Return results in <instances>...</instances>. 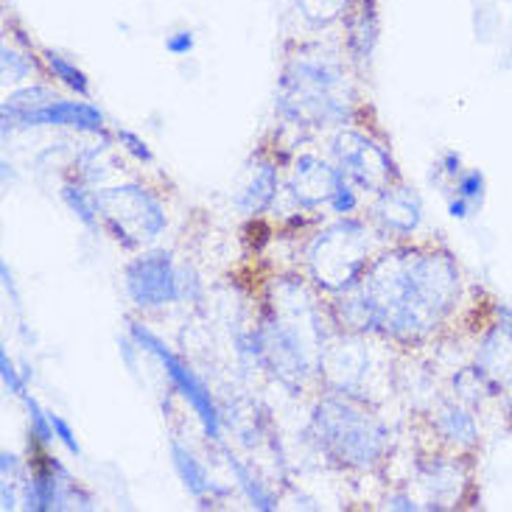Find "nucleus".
Wrapping results in <instances>:
<instances>
[{"instance_id":"f257e3e1","label":"nucleus","mask_w":512,"mask_h":512,"mask_svg":"<svg viewBox=\"0 0 512 512\" xmlns=\"http://www.w3.org/2000/svg\"><path fill=\"white\" fill-rule=\"evenodd\" d=\"M459 291V272L440 252H392L370 266L364 291L375 331L415 342L429 336L451 311Z\"/></svg>"},{"instance_id":"f03ea898","label":"nucleus","mask_w":512,"mask_h":512,"mask_svg":"<svg viewBox=\"0 0 512 512\" xmlns=\"http://www.w3.org/2000/svg\"><path fill=\"white\" fill-rule=\"evenodd\" d=\"M277 107L291 121L322 126L350 118L345 76L325 56H297L280 79Z\"/></svg>"},{"instance_id":"7ed1b4c3","label":"nucleus","mask_w":512,"mask_h":512,"mask_svg":"<svg viewBox=\"0 0 512 512\" xmlns=\"http://www.w3.org/2000/svg\"><path fill=\"white\" fill-rule=\"evenodd\" d=\"M314 434L328 457L350 468H373L387 445V429L370 412L336 398L314 409Z\"/></svg>"},{"instance_id":"20e7f679","label":"nucleus","mask_w":512,"mask_h":512,"mask_svg":"<svg viewBox=\"0 0 512 512\" xmlns=\"http://www.w3.org/2000/svg\"><path fill=\"white\" fill-rule=\"evenodd\" d=\"M311 275L322 289L350 291L367 269V233L359 222H339L311 244Z\"/></svg>"},{"instance_id":"39448f33","label":"nucleus","mask_w":512,"mask_h":512,"mask_svg":"<svg viewBox=\"0 0 512 512\" xmlns=\"http://www.w3.org/2000/svg\"><path fill=\"white\" fill-rule=\"evenodd\" d=\"M98 213L124 247H138L140 241H152L166 230V213L160 202L140 185L107 188L96 194Z\"/></svg>"},{"instance_id":"423d86ee","label":"nucleus","mask_w":512,"mask_h":512,"mask_svg":"<svg viewBox=\"0 0 512 512\" xmlns=\"http://www.w3.org/2000/svg\"><path fill=\"white\" fill-rule=\"evenodd\" d=\"M129 331L138 339L143 350H149V353L157 356V361L166 367L171 384L177 387V392H180L185 401L191 403V409L196 412V417L202 420L205 434L213 437V440H219V409H216V403L210 398L208 387H205V384H202V381H199V378H196V375L191 373V370H188V367H185V364L157 339V336H152L146 328H140L138 322H129Z\"/></svg>"},{"instance_id":"0eeeda50","label":"nucleus","mask_w":512,"mask_h":512,"mask_svg":"<svg viewBox=\"0 0 512 512\" xmlns=\"http://www.w3.org/2000/svg\"><path fill=\"white\" fill-rule=\"evenodd\" d=\"M126 291L138 308H160L180 300V277L168 252L140 255L126 266Z\"/></svg>"},{"instance_id":"6e6552de","label":"nucleus","mask_w":512,"mask_h":512,"mask_svg":"<svg viewBox=\"0 0 512 512\" xmlns=\"http://www.w3.org/2000/svg\"><path fill=\"white\" fill-rule=\"evenodd\" d=\"M333 152L339 157L342 174L359 182L361 188H370V191L389 188L392 160H389V154L378 143L364 138V135H356V132H345V135L336 138Z\"/></svg>"},{"instance_id":"1a4fd4ad","label":"nucleus","mask_w":512,"mask_h":512,"mask_svg":"<svg viewBox=\"0 0 512 512\" xmlns=\"http://www.w3.org/2000/svg\"><path fill=\"white\" fill-rule=\"evenodd\" d=\"M342 182H345L342 168H333L328 163H322L314 154H305L294 166L291 194L305 208H317L322 202H331V196L336 194V188Z\"/></svg>"},{"instance_id":"9d476101","label":"nucleus","mask_w":512,"mask_h":512,"mask_svg":"<svg viewBox=\"0 0 512 512\" xmlns=\"http://www.w3.org/2000/svg\"><path fill=\"white\" fill-rule=\"evenodd\" d=\"M20 126H73V129H79V132H104V115L96 110V107H90V104H84V101H62V98H56L51 104H45L40 110L28 112L23 115Z\"/></svg>"},{"instance_id":"9b49d317","label":"nucleus","mask_w":512,"mask_h":512,"mask_svg":"<svg viewBox=\"0 0 512 512\" xmlns=\"http://www.w3.org/2000/svg\"><path fill=\"white\" fill-rule=\"evenodd\" d=\"M375 216L389 233L409 236L423 219V210H420V199L409 188H384L375 205Z\"/></svg>"},{"instance_id":"f8f14e48","label":"nucleus","mask_w":512,"mask_h":512,"mask_svg":"<svg viewBox=\"0 0 512 512\" xmlns=\"http://www.w3.org/2000/svg\"><path fill=\"white\" fill-rule=\"evenodd\" d=\"M171 462H174V471H177V476L182 479V485L188 487L191 496H205V493H219V496H224V493H227L224 487L210 482L205 468L199 465V459H196L185 445L177 443V440L171 443Z\"/></svg>"},{"instance_id":"ddd939ff","label":"nucleus","mask_w":512,"mask_h":512,"mask_svg":"<svg viewBox=\"0 0 512 512\" xmlns=\"http://www.w3.org/2000/svg\"><path fill=\"white\" fill-rule=\"evenodd\" d=\"M277 194V171L275 166H269V163H263L255 171V177L252 182L236 196V205L244 213H261L266 210L272 202H275Z\"/></svg>"},{"instance_id":"4468645a","label":"nucleus","mask_w":512,"mask_h":512,"mask_svg":"<svg viewBox=\"0 0 512 512\" xmlns=\"http://www.w3.org/2000/svg\"><path fill=\"white\" fill-rule=\"evenodd\" d=\"M350 51L356 59H370L375 42H378V14H375V0H364L359 14L350 20Z\"/></svg>"},{"instance_id":"2eb2a0df","label":"nucleus","mask_w":512,"mask_h":512,"mask_svg":"<svg viewBox=\"0 0 512 512\" xmlns=\"http://www.w3.org/2000/svg\"><path fill=\"white\" fill-rule=\"evenodd\" d=\"M473 34H476V42L482 45H490V42L501 40L504 34V14H501L499 3L496 0H473Z\"/></svg>"},{"instance_id":"dca6fc26","label":"nucleus","mask_w":512,"mask_h":512,"mask_svg":"<svg viewBox=\"0 0 512 512\" xmlns=\"http://www.w3.org/2000/svg\"><path fill=\"white\" fill-rule=\"evenodd\" d=\"M437 429L443 434L445 440H451V443H473L476 440V423H473V417L465 412V409H459V406H448L440 412L437 417Z\"/></svg>"},{"instance_id":"f3484780","label":"nucleus","mask_w":512,"mask_h":512,"mask_svg":"<svg viewBox=\"0 0 512 512\" xmlns=\"http://www.w3.org/2000/svg\"><path fill=\"white\" fill-rule=\"evenodd\" d=\"M45 62H48V68H51V73H54L56 79L62 84H68L73 93L90 96V82H87L84 70L76 68L70 59H65L62 54H56V51H45Z\"/></svg>"},{"instance_id":"a211bd4d","label":"nucleus","mask_w":512,"mask_h":512,"mask_svg":"<svg viewBox=\"0 0 512 512\" xmlns=\"http://www.w3.org/2000/svg\"><path fill=\"white\" fill-rule=\"evenodd\" d=\"M227 465H230V471L236 473L238 487L247 493V499L252 501V507H258V510H266V512L275 510V499H272V496L263 490L258 479H252L250 471H247V468H244V465H241V462H238L233 454H227Z\"/></svg>"},{"instance_id":"6ab92c4d","label":"nucleus","mask_w":512,"mask_h":512,"mask_svg":"<svg viewBox=\"0 0 512 512\" xmlns=\"http://www.w3.org/2000/svg\"><path fill=\"white\" fill-rule=\"evenodd\" d=\"M62 199L68 202V208L73 210L87 227H96V196H90L84 188H79V185H65V188H62Z\"/></svg>"},{"instance_id":"aec40b11","label":"nucleus","mask_w":512,"mask_h":512,"mask_svg":"<svg viewBox=\"0 0 512 512\" xmlns=\"http://www.w3.org/2000/svg\"><path fill=\"white\" fill-rule=\"evenodd\" d=\"M347 3L350 0H300L303 14L308 20H314V23H328V20H333L336 14L345 12Z\"/></svg>"},{"instance_id":"412c9836","label":"nucleus","mask_w":512,"mask_h":512,"mask_svg":"<svg viewBox=\"0 0 512 512\" xmlns=\"http://www.w3.org/2000/svg\"><path fill=\"white\" fill-rule=\"evenodd\" d=\"M26 409H28V420H31V431H34V437H37L42 445L54 443L56 431H54V423H51V415H45V412L40 409V403L34 401V398H26Z\"/></svg>"},{"instance_id":"4be33fe9","label":"nucleus","mask_w":512,"mask_h":512,"mask_svg":"<svg viewBox=\"0 0 512 512\" xmlns=\"http://www.w3.org/2000/svg\"><path fill=\"white\" fill-rule=\"evenodd\" d=\"M0 54H3V79H6V82H23L28 73L34 70V65L28 62L26 56H20L14 48H9V45H3Z\"/></svg>"},{"instance_id":"5701e85b","label":"nucleus","mask_w":512,"mask_h":512,"mask_svg":"<svg viewBox=\"0 0 512 512\" xmlns=\"http://www.w3.org/2000/svg\"><path fill=\"white\" fill-rule=\"evenodd\" d=\"M457 191L459 196H465L473 208L482 205L485 199V174L482 171H462L457 177Z\"/></svg>"},{"instance_id":"b1692460","label":"nucleus","mask_w":512,"mask_h":512,"mask_svg":"<svg viewBox=\"0 0 512 512\" xmlns=\"http://www.w3.org/2000/svg\"><path fill=\"white\" fill-rule=\"evenodd\" d=\"M196 48V34L191 28H180L166 37V51L174 56H188Z\"/></svg>"},{"instance_id":"393cba45","label":"nucleus","mask_w":512,"mask_h":512,"mask_svg":"<svg viewBox=\"0 0 512 512\" xmlns=\"http://www.w3.org/2000/svg\"><path fill=\"white\" fill-rule=\"evenodd\" d=\"M118 140H121V146H124L126 152L132 154V157H138L140 163H152L154 160L152 149H149V146H146L135 132H129V129H118Z\"/></svg>"},{"instance_id":"a878e982","label":"nucleus","mask_w":512,"mask_h":512,"mask_svg":"<svg viewBox=\"0 0 512 512\" xmlns=\"http://www.w3.org/2000/svg\"><path fill=\"white\" fill-rule=\"evenodd\" d=\"M0 375H3V384L12 395H26V378H20L14 364L6 356V350H0Z\"/></svg>"},{"instance_id":"bb28decb","label":"nucleus","mask_w":512,"mask_h":512,"mask_svg":"<svg viewBox=\"0 0 512 512\" xmlns=\"http://www.w3.org/2000/svg\"><path fill=\"white\" fill-rule=\"evenodd\" d=\"M336 213H342V216H347V213H353L356 210V205H359V199H356V191L347 185V180L336 188V194L331 196V202H328Z\"/></svg>"},{"instance_id":"cd10ccee","label":"nucleus","mask_w":512,"mask_h":512,"mask_svg":"<svg viewBox=\"0 0 512 512\" xmlns=\"http://www.w3.org/2000/svg\"><path fill=\"white\" fill-rule=\"evenodd\" d=\"M51 423H54L56 440L65 445L73 457H79V454H82V448H79V443H76V434H73V429H70L68 423H65V420H62L59 415H51Z\"/></svg>"},{"instance_id":"c85d7f7f","label":"nucleus","mask_w":512,"mask_h":512,"mask_svg":"<svg viewBox=\"0 0 512 512\" xmlns=\"http://www.w3.org/2000/svg\"><path fill=\"white\" fill-rule=\"evenodd\" d=\"M501 68L512 70V20L504 26V34H501Z\"/></svg>"},{"instance_id":"c756f323","label":"nucleus","mask_w":512,"mask_h":512,"mask_svg":"<svg viewBox=\"0 0 512 512\" xmlns=\"http://www.w3.org/2000/svg\"><path fill=\"white\" fill-rule=\"evenodd\" d=\"M448 213L454 216V219H468L473 213V205L465 199V196H457V199H451L448 202Z\"/></svg>"},{"instance_id":"7c9ffc66","label":"nucleus","mask_w":512,"mask_h":512,"mask_svg":"<svg viewBox=\"0 0 512 512\" xmlns=\"http://www.w3.org/2000/svg\"><path fill=\"white\" fill-rule=\"evenodd\" d=\"M440 168H443L448 177H454V180H457L459 174H462V157H459L457 152H445Z\"/></svg>"},{"instance_id":"2f4dec72","label":"nucleus","mask_w":512,"mask_h":512,"mask_svg":"<svg viewBox=\"0 0 512 512\" xmlns=\"http://www.w3.org/2000/svg\"><path fill=\"white\" fill-rule=\"evenodd\" d=\"M389 510H403V512H412L417 510V504L409 496H403V493H395V496H389L387 499Z\"/></svg>"},{"instance_id":"473e14b6","label":"nucleus","mask_w":512,"mask_h":512,"mask_svg":"<svg viewBox=\"0 0 512 512\" xmlns=\"http://www.w3.org/2000/svg\"><path fill=\"white\" fill-rule=\"evenodd\" d=\"M17 507V499H14V490L9 485V479L3 476V510H14Z\"/></svg>"},{"instance_id":"72a5a7b5","label":"nucleus","mask_w":512,"mask_h":512,"mask_svg":"<svg viewBox=\"0 0 512 512\" xmlns=\"http://www.w3.org/2000/svg\"><path fill=\"white\" fill-rule=\"evenodd\" d=\"M3 462H0V465H3V476H14V473H17V457H12V454H3Z\"/></svg>"}]
</instances>
